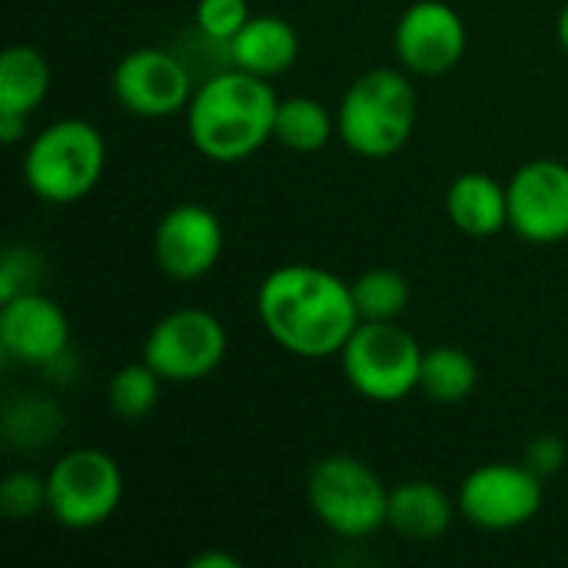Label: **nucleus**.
Segmentation results:
<instances>
[{
	"label": "nucleus",
	"instance_id": "f257e3e1",
	"mask_svg": "<svg viewBox=\"0 0 568 568\" xmlns=\"http://www.w3.org/2000/svg\"><path fill=\"white\" fill-rule=\"evenodd\" d=\"M256 316L266 336L300 359L339 356L359 326L353 286L313 263L270 270L256 290Z\"/></svg>",
	"mask_w": 568,
	"mask_h": 568
},
{
	"label": "nucleus",
	"instance_id": "f03ea898",
	"mask_svg": "<svg viewBox=\"0 0 568 568\" xmlns=\"http://www.w3.org/2000/svg\"><path fill=\"white\" fill-rule=\"evenodd\" d=\"M280 97L270 80L226 67L206 77L186 103V133L200 156L240 163L273 140Z\"/></svg>",
	"mask_w": 568,
	"mask_h": 568
},
{
	"label": "nucleus",
	"instance_id": "7ed1b4c3",
	"mask_svg": "<svg viewBox=\"0 0 568 568\" xmlns=\"http://www.w3.org/2000/svg\"><path fill=\"white\" fill-rule=\"evenodd\" d=\"M419 116V97L403 67H373L359 73L336 106V136L366 160L396 156Z\"/></svg>",
	"mask_w": 568,
	"mask_h": 568
},
{
	"label": "nucleus",
	"instance_id": "20e7f679",
	"mask_svg": "<svg viewBox=\"0 0 568 568\" xmlns=\"http://www.w3.org/2000/svg\"><path fill=\"white\" fill-rule=\"evenodd\" d=\"M106 170L103 133L80 116H63L43 126L23 153V180L30 193L53 206L80 203L93 193Z\"/></svg>",
	"mask_w": 568,
	"mask_h": 568
},
{
	"label": "nucleus",
	"instance_id": "39448f33",
	"mask_svg": "<svg viewBox=\"0 0 568 568\" xmlns=\"http://www.w3.org/2000/svg\"><path fill=\"white\" fill-rule=\"evenodd\" d=\"M306 503L339 539H366L386 526L389 486L356 456L333 453L310 466Z\"/></svg>",
	"mask_w": 568,
	"mask_h": 568
},
{
	"label": "nucleus",
	"instance_id": "423d86ee",
	"mask_svg": "<svg viewBox=\"0 0 568 568\" xmlns=\"http://www.w3.org/2000/svg\"><path fill=\"white\" fill-rule=\"evenodd\" d=\"M423 346L399 323H359L339 363L346 383L369 403H399L419 389Z\"/></svg>",
	"mask_w": 568,
	"mask_h": 568
},
{
	"label": "nucleus",
	"instance_id": "0eeeda50",
	"mask_svg": "<svg viewBox=\"0 0 568 568\" xmlns=\"http://www.w3.org/2000/svg\"><path fill=\"white\" fill-rule=\"evenodd\" d=\"M47 516L73 532H90L113 519L123 503V473L103 449L63 453L47 473Z\"/></svg>",
	"mask_w": 568,
	"mask_h": 568
},
{
	"label": "nucleus",
	"instance_id": "6e6552de",
	"mask_svg": "<svg viewBox=\"0 0 568 568\" xmlns=\"http://www.w3.org/2000/svg\"><path fill=\"white\" fill-rule=\"evenodd\" d=\"M230 336L220 316L200 306H183L153 323L143 339V359L166 383H200L226 359Z\"/></svg>",
	"mask_w": 568,
	"mask_h": 568
},
{
	"label": "nucleus",
	"instance_id": "1a4fd4ad",
	"mask_svg": "<svg viewBox=\"0 0 568 568\" xmlns=\"http://www.w3.org/2000/svg\"><path fill=\"white\" fill-rule=\"evenodd\" d=\"M542 483L546 479H539L526 463H486L459 483L456 506L476 529L513 532L542 513Z\"/></svg>",
	"mask_w": 568,
	"mask_h": 568
},
{
	"label": "nucleus",
	"instance_id": "9d476101",
	"mask_svg": "<svg viewBox=\"0 0 568 568\" xmlns=\"http://www.w3.org/2000/svg\"><path fill=\"white\" fill-rule=\"evenodd\" d=\"M190 67L160 47H136L120 57L113 67V97L116 103L140 120H163L186 110L193 97Z\"/></svg>",
	"mask_w": 568,
	"mask_h": 568
},
{
	"label": "nucleus",
	"instance_id": "9b49d317",
	"mask_svg": "<svg viewBox=\"0 0 568 568\" xmlns=\"http://www.w3.org/2000/svg\"><path fill=\"white\" fill-rule=\"evenodd\" d=\"M466 20L446 0H416L403 10L393 50L403 70L416 77H443L466 57Z\"/></svg>",
	"mask_w": 568,
	"mask_h": 568
},
{
	"label": "nucleus",
	"instance_id": "f8f14e48",
	"mask_svg": "<svg viewBox=\"0 0 568 568\" xmlns=\"http://www.w3.org/2000/svg\"><path fill=\"white\" fill-rule=\"evenodd\" d=\"M509 190V230L532 243L552 246L568 240V163L562 160H529L523 163Z\"/></svg>",
	"mask_w": 568,
	"mask_h": 568
},
{
	"label": "nucleus",
	"instance_id": "ddd939ff",
	"mask_svg": "<svg viewBox=\"0 0 568 568\" xmlns=\"http://www.w3.org/2000/svg\"><path fill=\"white\" fill-rule=\"evenodd\" d=\"M223 223L203 203H176L153 230V260L173 283H196L210 276L223 256Z\"/></svg>",
	"mask_w": 568,
	"mask_h": 568
},
{
	"label": "nucleus",
	"instance_id": "4468645a",
	"mask_svg": "<svg viewBox=\"0 0 568 568\" xmlns=\"http://www.w3.org/2000/svg\"><path fill=\"white\" fill-rule=\"evenodd\" d=\"M70 346V320L40 290L20 293L13 300H3L0 306V349L33 369H50L67 356Z\"/></svg>",
	"mask_w": 568,
	"mask_h": 568
},
{
	"label": "nucleus",
	"instance_id": "2eb2a0df",
	"mask_svg": "<svg viewBox=\"0 0 568 568\" xmlns=\"http://www.w3.org/2000/svg\"><path fill=\"white\" fill-rule=\"evenodd\" d=\"M300 57V33L286 17L253 13L243 30L226 43V60L236 70L273 80L286 73Z\"/></svg>",
	"mask_w": 568,
	"mask_h": 568
},
{
	"label": "nucleus",
	"instance_id": "dca6fc26",
	"mask_svg": "<svg viewBox=\"0 0 568 568\" xmlns=\"http://www.w3.org/2000/svg\"><path fill=\"white\" fill-rule=\"evenodd\" d=\"M459 516L456 499L429 479H409L389 489L386 529L409 542H436L449 532L453 519Z\"/></svg>",
	"mask_w": 568,
	"mask_h": 568
},
{
	"label": "nucleus",
	"instance_id": "f3484780",
	"mask_svg": "<svg viewBox=\"0 0 568 568\" xmlns=\"http://www.w3.org/2000/svg\"><path fill=\"white\" fill-rule=\"evenodd\" d=\"M446 216L466 236H499L509 226V190L493 173L466 170L446 190Z\"/></svg>",
	"mask_w": 568,
	"mask_h": 568
},
{
	"label": "nucleus",
	"instance_id": "a211bd4d",
	"mask_svg": "<svg viewBox=\"0 0 568 568\" xmlns=\"http://www.w3.org/2000/svg\"><path fill=\"white\" fill-rule=\"evenodd\" d=\"M50 90V63L37 47L13 43L0 57V116H30Z\"/></svg>",
	"mask_w": 568,
	"mask_h": 568
},
{
	"label": "nucleus",
	"instance_id": "6ab92c4d",
	"mask_svg": "<svg viewBox=\"0 0 568 568\" xmlns=\"http://www.w3.org/2000/svg\"><path fill=\"white\" fill-rule=\"evenodd\" d=\"M479 386V366L463 346H433L423 353L419 393L439 406L469 399Z\"/></svg>",
	"mask_w": 568,
	"mask_h": 568
},
{
	"label": "nucleus",
	"instance_id": "aec40b11",
	"mask_svg": "<svg viewBox=\"0 0 568 568\" xmlns=\"http://www.w3.org/2000/svg\"><path fill=\"white\" fill-rule=\"evenodd\" d=\"M336 136V113L313 97H286L276 106L273 140L293 153H320Z\"/></svg>",
	"mask_w": 568,
	"mask_h": 568
},
{
	"label": "nucleus",
	"instance_id": "412c9836",
	"mask_svg": "<svg viewBox=\"0 0 568 568\" xmlns=\"http://www.w3.org/2000/svg\"><path fill=\"white\" fill-rule=\"evenodd\" d=\"M349 286L359 323H399V316L409 310V283L393 266L363 270Z\"/></svg>",
	"mask_w": 568,
	"mask_h": 568
},
{
	"label": "nucleus",
	"instance_id": "4be33fe9",
	"mask_svg": "<svg viewBox=\"0 0 568 568\" xmlns=\"http://www.w3.org/2000/svg\"><path fill=\"white\" fill-rule=\"evenodd\" d=\"M63 433V416L57 403L43 396H20L7 406L3 413V439L10 449L20 453H37L57 443Z\"/></svg>",
	"mask_w": 568,
	"mask_h": 568
},
{
	"label": "nucleus",
	"instance_id": "5701e85b",
	"mask_svg": "<svg viewBox=\"0 0 568 568\" xmlns=\"http://www.w3.org/2000/svg\"><path fill=\"white\" fill-rule=\"evenodd\" d=\"M163 383H166V379H163L146 359L126 363V366H120V369L113 373V379H110V389H106L110 409H113L120 419H126V423H140V419H146V416L156 409V403H160V386H163Z\"/></svg>",
	"mask_w": 568,
	"mask_h": 568
},
{
	"label": "nucleus",
	"instance_id": "b1692460",
	"mask_svg": "<svg viewBox=\"0 0 568 568\" xmlns=\"http://www.w3.org/2000/svg\"><path fill=\"white\" fill-rule=\"evenodd\" d=\"M0 509L10 523H30L37 516H47V476L40 479L37 473L13 469L0 483Z\"/></svg>",
	"mask_w": 568,
	"mask_h": 568
},
{
	"label": "nucleus",
	"instance_id": "393cba45",
	"mask_svg": "<svg viewBox=\"0 0 568 568\" xmlns=\"http://www.w3.org/2000/svg\"><path fill=\"white\" fill-rule=\"evenodd\" d=\"M250 3L246 0H200L196 3V30L210 43H230L243 23L250 20Z\"/></svg>",
	"mask_w": 568,
	"mask_h": 568
},
{
	"label": "nucleus",
	"instance_id": "a878e982",
	"mask_svg": "<svg viewBox=\"0 0 568 568\" xmlns=\"http://www.w3.org/2000/svg\"><path fill=\"white\" fill-rule=\"evenodd\" d=\"M43 276V260L33 246H10L0 263V303L37 290Z\"/></svg>",
	"mask_w": 568,
	"mask_h": 568
},
{
	"label": "nucleus",
	"instance_id": "bb28decb",
	"mask_svg": "<svg viewBox=\"0 0 568 568\" xmlns=\"http://www.w3.org/2000/svg\"><path fill=\"white\" fill-rule=\"evenodd\" d=\"M566 456H568V449H566V443H562V436H556V433H542V436H536V439L526 446L523 463H526L539 479H549V476L562 473Z\"/></svg>",
	"mask_w": 568,
	"mask_h": 568
},
{
	"label": "nucleus",
	"instance_id": "cd10ccee",
	"mask_svg": "<svg viewBox=\"0 0 568 568\" xmlns=\"http://www.w3.org/2000/svg\"><path fill=\"white\" fill-rule=\"evenodd\" d=\"M23 133H27V116H0V140L7 146L20 143Z\"/></svg>",
	"mask_w": 568,
	"mask_h": 568
},
{
	"label": "nucleus",
	"instance_id": "c85d7f7f",
	"mask_svg": "<svg viewBox=\"0 0 568 568\" xmlns=\"http://www.w3.org/2000/svg\"><path fill=\"white\" fill-rule=\"evenodd\" d=\"M193 568H240V559H233V556H226V552H203V556H196Z\"/></svg>",
	"mask_w": 568,
	"mask_h": 568
},
{
	"label": "nucleus",
	"instance_id": "c756f323",
	"mask_svg": "<svg viewBox=\"0 0 568 568\" xmlns=\"http://www.w3.org/2000/svg\"><path fill=\"white\" fill-rule=\"evenodd\" d=\"M556 37H559V47L568 53V3L559 10V20H556Z\"/></svg>",
	"mask_w": 568,
	"mask_h": 568
}]
</instances>
